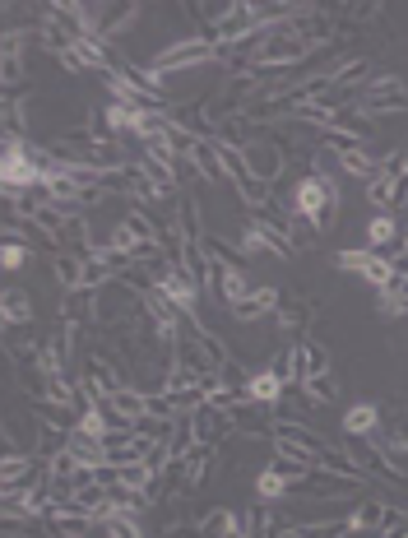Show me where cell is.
<instances>
[{
	"label": "cell",
	"instance_id": "cell-10",
	"mask_svg": "<svg viewBox=\"0 0 408 538\" xmlns=\"http://www.w3.org/2000/svg\"><path fill=\"white\" fill-rule=\"evenodd\" d=\"M242 395H246V404H255V409H279L283 399H288V385L265 367V372H246Z\"/></svg>",
	"mask_w": 408,
	"mask_h": 538
},
{
	"label": "cell",
	"instance_id": "cell-16",
	"mask_svg": "<svg viewBox=\"0 0 408 538\" xmlns=\"http://www.w3.org/2000/svg\"><path fill=\"white\" fill-rule=\"evenodd\" d=\"M42 525H47L51 538H89L93 529H102L98 520H93V515H84V511H51Z\"/></svg>",
	"mask_w": 408,
	"mask_h": 538
},
{
	"label": "cell",
	"instance_id": "cell-24",
	"mask_svg": "<svg viewBox=\"0 0 408 538\" xmlns=\"http://www.w3.org/2000/svg\"><path fill=\"white\" fill-rule=\"evenodd\" d=\"M306 311H311V307H306V302H283V307L274 311V316H279V330H302V325L311 321Z\"/></svg>",
	"mask_w": 408,
	"mask_h": 538
},
{
	"label": "cell",
	"instance_id": "cell-2",
	"mask_svg": "<svg viewBox=\"0 0 408 538\" xmlns=\"http://www.w3.org/2000/svg\"><path fill=\"white\" fill-rule=\"evenodd\" d=\"M0 186L19 195H42L47 191V172L33 163L28 154V135L24 140H5V154H0Z\"/></svg>",
	"mask_w": 408,
	"mask_h": 538
},
{
	"label": "cell",
	"instance_id": "cell-5",
	"mask_svg": "<svg viewBox=\"0 0 408 538\" xmlns=\"http://www.w3.org/2000/svg\"><path fill=\"white\" fill-rule=\"evenodd\" d=\"M200 288H204V283L195 279L191 269H181V265H172L163 279H158V293H163L167 302L181 311V316H195V307H200Z\"/></svg>",
	"mask_w": 408,
	"mask_h": 538
},
{
	"label": "cell",
	"instance_id": "cell-23",
	"mask_svg": "<svg viewBox=\"0 0 408 538\" xmlns=\"http://www.w3.org/2000/svg\"><path fill=\"white\" fill-rule=\"evenodd\" d=\"M102 534H107V538H149L135 515H116V520H107V525H102Z\"/></svg>",
	"mask_w": 408,
	"mask_h": 538
},
{
	"label": "cell",
	"instance_id": "cell-17",
	"mask_svg": "<svg viewBox=\"0 0 408 538\" xmlns=\"http://www.w3.org/2000/svg\"><path fill=\"white\" fill-rule=\"evenodd\" d=\"M70 455H75L79 464H89V469H102V464H112L107 460V441H98V436H89V432H70Z\"/></svg>",
	"mask_w": 408,
	"mask_h": 538
},
{
	"label": "cell",
	"instance_id": "cell-14",
	"mask_svg": "<svg viewBox=\"0 0 408 538\" xmlns=\"http://www.w3.org/2000/svg\"><path fill=\"white\" fill-rule=\"evenodd\" d=\"M344 436L348 441H371V436L381 432V409H376V404H371V399H357V404H348L344 409Z\"/></svg>",
	"mask_w": 408,
	"mask_h": 538
},
{
	"label": "cell",
	"instance_id": "cell-3",
	"mask_svg": "<svg viewBox=\"0 0 408 538\" xmlns=\"http://www.w3.org/2000/svg\"><path fill=\"white\" fill-rule=\"evenodd\" d=\"M334 269H339V274H353V279H362V283H371L376 293L399 279L395 260L381 256V251H371V246H344V251H334Z\"/></svg>",
	"mask_w": 408,
	"mask_h": 538
},
{
	"label": "cell",
	"instance_id": "cell-9",
	"mask_svg": "<svg viewBox=\"0 0 408 538\" xmlns=\"http://www.w3.org/2000/svg\"><path fill=\"white\" fill-rule=\"evenodd\" d=\"M348 525H353V538H381L385 525H390V501L376 492V497H362L348 511Z\"/></svg>",
	"mask_w": 408,
	"mask_h": 538
},
{
	"label": "cell",
	"instance_id": "cell-19",
	"mask_svg": "<svg viewBox=\"0 0 408 538\" xmlns=\"http://www.w3.org/2000/svg\"><path fill=\"white\" fill-rule=\"evenodd\" d=\"M395 186H399V181L385 177V172H381V177H371L367 181V205L376 209V214H381V209H390V214H395Z\"/></svg>",
	"mask_w": 408,
	"mask_h": 538
},
{
	"label": "cell",
	"instance_id": "cell-8",
	"mask_svg": "<svg viewBox=\"0 0 408 538\" xmlns=\"http://www.w3.org/2000/svg\"><path fill=\"white\" fill-rule=\"evenodd\" d=\"M191 432H195V446H223L237 427H232V413L218 409V404H204V409L191 413Z\"/></svg>",
	"mask_w": 408,
	"mask_h": 538
},
{
	"label": "cell",
	"instance_id": "cell-25",
	"mask_svg": "<svg viewBox=\"0 0 408 538\" xmlns=\"http://www.w3.org/2000/svg\"><path fill=\"white\" fill-rule=\"evenodd\" d=\"M0 265L10 269V274H19V269L28 265V242H5V251H0Z\"/></svg>",
	"mask_w": 408,
	"mask_h": 538
},
{
	"label": "cell",
	"instance_id": "cell-20",
	"mask_svg": "<svg viewBox=\"0 0 408 538\" xmlns=\"http://www.w3.org/2000/svg\"><path fill=\"white\" fill-rule=\"evenodd\" d=\"M61 311H65V325H84V321L93 316V293H89V288H79V293H65Z\"/></svg>",
	"mask_w": 408,
	"mask_h": 538
},
{
	"label": "cell",
	"instance_id": "cell-1",
	"mask_svg": "<svg viewBox=\"0 0 408 538\" xmlns=\"http://www.w3.org/2000/svg\"><path fill=\"white\" fill-rule=\"evenodd\" d=\"M339 205H344V186H339V177H316V172H306V177L293 186V200H288V209H293L311 232L330 228V218H334Z\"/></svg>",
	"mask_w": 408,
	"mask_h": 538
},
{
	"label": "cell",
	"instance_id": "cell-12",
	"mask_svg": "<svg viewBox=\"0 0 408 538\" xmlns=\"http://www.w3.org/2000/svg\"><path fill=\"white\" fill-rule=\"evenodd\" d=\"M144 112H149V107H140V103H107L102 107V130H107L112 140H121V135H135V140H140Z\"/></svg>",
	"mask_w": 408,
	"mask_h": 538
},
{
	"label": "cell",
	"instance_id": "cell-6",
	"mask_svg": "<svg viewBox=\"0 0 408 538\" xmlns=\"http://www.w3.org/2000/svg\"><path fill=\"white\" fill-rule=\"evenodd\" d=\"M242 163H246V172H251L255 181H265V186H274V181L283 177V149L274 140H246Z\"/></svg>",
	"mask_w": 408,
	"mask_h": 538
},
{
	"label": "cell",
	"instance_id": "cell-4",
	"mask_svg": "<svg viewBox=\"0 0 408 538\" xmlns=\"http://www.w3.org/2000/svg\"><path fill=\"white\" fill-rule=\"evenodd\" d=\"M362 116H399L408 112V84L399 75H376L362 93V103H357Z\"/></svg>",
	"mask_w": 408,
	"mask_h": 538
},
{
	"label": "cell",
	"instance_id": "cell-15",
	"mask_svg": "<svg viewBox=\"0 0 408 538\" xmlns=\"http://www.w3.org/2000/svg\"><path fill=\"white\" fill-rule=\"evenodd\" d=\"M204 538H246V511H232V506H214V511L200 520Z\"/></svg>",
	"mask_w": 408,
	"mask_h": 538
},
{
	"label": "cell",
	"instance_id": "cell-21",
	"mask_svg": "<svg viewBox=\"0 0 408 538\" xmlns=\"http://www.w3.org/2000/svg\"><path fill=\"white\" fill-rule=\"evenodd\" d=\"M306 538H353V525H348V515H339V520H311Z\"/></svg>",
	"mask_w": 408,
	"mask_h": 538
},
{
	"label": "cell",
	"instance_id": "cell-26",
	"mask_svg": "<svg viewBox=\"0 0 408 538\" xmlns=\"http://www.w3.org/2000/svg\"><path fill=\"white\" fill-rule=\"evenodd\" d=\"M269 372H274L283 385H288V390H293V344L274 353V362H269Z\"/></svg>",
	"mask_w": 408,
	"mask_h": 538
},
{
	"label": "cell",
	"instance_id": "cell-7",
	"mask_svg": "<svg viewBox=\"0 0 408 538\" xmlns=\"http://www.w3.org/2000/svg\"><path fill=\"white\" fill-rule=\"evenodd\" d=\"M320 376H330V348L306 334V339H297L293 344V385L320 381Z\"/></svg>",
	"mask_w": 408,
	"mask_h": 538
},
{
	"label": "cell",
	"instance_id": "cell-13",
	"mask_svg": "<svg viewBox=\"0 0 408 538\" xmlns=\"http://www.w3.org/2000/svg\"><path fill=\"white\" fill-rule=\"evenodd\" d=\"M297 487H302V478L283 474L279 464H265V469L255 474V497H260V501H269V506H279V501L297 497Z\"/></svg>",
	"mask_w": 408,
	"mask_h": 538
},
{
	"label": "cell",
	"instance_id": "cell-18",
	"mask_svg": "<svg viewBox=\"0 0 408 538\" xmlns=\"http://www.w3.org/2000/svg\"><path fill=\"white\" fill-rule=\"evenodd\" d=\"M0 311H5V325H28L33 321V297H28L24 288H5Z\"/></svg>",
	"mask_w": 408,
	"mask_h": 538
},
{
	"label": "cell",
	"instance_id": "cell-22",
	"mask_svg": "<svg viewBox=\"0 0 408 538\" xmlns=\"http://www.w3.org/2000/svg\"><path fill=\"white\" fill-rule=\"evenodd\" d=\"M51 269H56V279H61V288L65 293H79V256H56L51 260Z\"/></svg>",
	"mask_w": 408,
	"mask_h": 538
},
{
	"label": "cell",
	"instance_id": "cell-11",
	"mask_svg": "<svg viewBox=\"0 0 408 538\" xmlns=\"http://www.w3.org/2000/svg\"><path fill=\"white\" fill-rule=\"evenodd\" d=\"M279 307H283L279 288H274V283H260L246 302H237V307H228V311H232V321L237 325H255V321H265V316H274Z\"/></svg>",
	"mask_w": 408,
	"mask_h": 538
}]
</instances>
